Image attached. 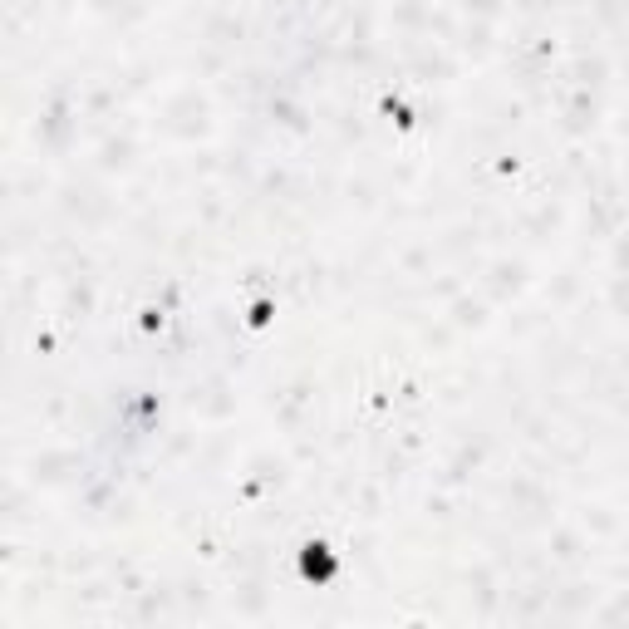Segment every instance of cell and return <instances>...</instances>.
Listing matches in <instances>:
<instances>
[{"label":"cell","mask_w":629,"mask_h":629,"mask_svg":"<svg viewBox=\"0 0 629 629\" xmlns=\"http://www.w3.org/2000/svg\"><path fill=\"white\" fill-rule=\"evenodd\" d=\"M335 571H340V566H335V556H330V546H325V541H315V546H305V551H300V575H305V580L325 585Z\"/></svg>","instance_id":"6da1fadb"}]
</instances>
